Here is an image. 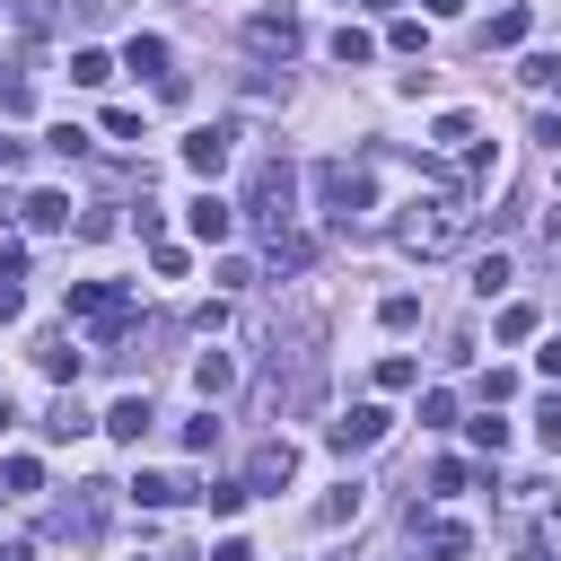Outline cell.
I'll return each mask as SVG.
<instances>
[{
	"label": "cell",
	"instance_id": "1",
	"mask_svg": "<svg viewBox=\"0 0 561 561\" xmlns=\"http://www.w3.org/2000/svg\"><path fill=\"white\" fill-rule=\"evenodd\" d=\"M465 228H473V210H465V193H421V202H403V219H394V245L403 254H421V263H438V254H456L465 245Z\"/></svg>",
	"mask_w": 561,
	"mask_h": 561
},
{
	"label": "cell",
	"instance_id": "2",
	"mask_svg": "<svg viewBox=\"0 0 561 561\" xmlns=\"http://www.w3.org/2000/svg\"><path fill=\"white\" fill-rule=\"evenodd\" d=\"M61 307H70V324H88V351H96V359H114L123 333H131V316H140V298H131L123 280H70Z\"/></svg>",
	"mask_w": 561,
	"mask_h": 561
},
{
	"label": "cell",
	"instance_id": "3",
	"mask_svg": "<svg viewBox=\"0 0 561 561\" xmlns=\"http://www.w3.org/2000/svg\"><path fill=\"white\" fill-rule=\"evenodd\" d=\"M245 219H254L263 237L298 228V175H289V158H263V167H254V184H245Z\"/></svg>",
	"mask_w": 561,
	"mask_h": 561
},
{
	"label": "cell",
	"instance_id": "4",
	"mask_svg": "<svg viewBox=\"0 0 561 561\" xmlns=\"http://www.w3.org/2000/svg\"><path fill=\"white\" fill-rule=\"evenodd\" d=\"M316 202H324L333 228H359L368 202H377V193H368V158H359V167H351V158H324V167H316Z\"/></svg>",
	"mask_w": 561,
	"mask_h": 561
},
{
	"label": "cell",
	"instance_id": "5",
	"mask_svg": "<svg viewBox=\"0 0 561 561\" xmlns=\"http://www.w3.org/2000/svg\"><path fill=\"white\" fill-rule=\"evenodd\" d=\"M298 44H307V18H298V9H254V18H245V53L289 61Z\"/></svg>",
	"mask_w": 561,
	"mask_h": 561
},
{
	"label": "cell",
	"instance_id": "6",
	"mask_svg": "<svg viewBox=\"0 0 561 561\" xmlns=\"http://www.w3.org/2000/svg\"><path fill=\"white\" fill-rule=\"evenodd\" d=\"M386 430H394V412H386V403H351L342 421H324V447H333V456H359V447H377Z\"/></svg>",
	"mask_w": 561,
	"mask_h": 561
},
{
	"label": "cell",
	"instance_id": "7",
	"mask_svg": "<svg viewBox=\"0 0 561 561\" xmlns=\"http://www.w3.org/2000/svg\"><path fill=\"white\" fill-rule=\"evenodd\" d=\"M289 473H298V447H289V438H263L237 482H245V491H289Z\"/></svg>",
	"mask_w": 561,
	"mask_h": 561
},
{
	"label": "cell",
	"instance_id": "8",
	"mask_svg": "<svg viewBox=\"0 0 561 561\" xmlns=\"http://www.w3.org/2000/svg\"><path fill=\"white\" fill-rule=\"evenodd\" d=\"M228 149H237V123H202V131H193V140H184V167H193V175H202V184H210V175H219V167H228Z\"/></svg>",
	"mask_w": 561,
	"mask_h": 561
},
{
	"label": "cell",
	"instance_id": "9",
	"mask_svg": "<svg viewBox=\"0 0 561 561\" xmlns=\"http://www.w3.org/2000/svg\"><path fill=\"white\" fill-rule=\"evenodd\" d=\"M35 368H44V377H53V386H70V377H79V368H88V351H79V342H70V333H44V342H35Z\"/></svg>",
	"mask_w": 561,
	"mask_h": 561
},
{
	"label": "cell",
	"instance_id": "10",
	"mask_svg": "<svg viewBox=\"0 0 561 561\" xmlns=\"http://www.w3.org/2000/svg\"><path fill=\"white\" fill-rule=\"evenodd\" d=\"M131 500L140 508H175V500H202V482H184V473H131Z\"/></svg>",
	"mask_w": 561,
	"mask_h": 561
},
{
	"label": "cell",
	"instance_id": "11",
	"mask_svg": "<svg viewBox=\"0 0 561 561\" xmlns=\"http://www.w3.org/2000/svg\"><path fill=\"white\" fill-rule=\"evenodd\" d=\"M18 210H26V228H35V237H61V228H70V193H26Z\"/></svg>",
	"mask_w": 561,
	"mask_h": 561
},
{
	"label": "cell",
	"instance_id": "12",
	"mask_svg": "<svg viewBox=\"0 0 561 561\" xmlns=\"http://www.w3.org/2000/svg\"><path fill=\"white\" fill-rule=\"evenodd\" d=\"M184 219H193V237H202V245H228V228H237V210H228L219 193H202V202H193Z\"/></svg>",
	"mask_w": 561,
	"mask_h": 561
},
{
	"label": "cell",
	"instance_id": "13",
	"mask_svg": "<svg viewBox=\"0 0 561 561\" xmlns=\"http://www.w3.org/2000/svg\"><path fill=\"white\" fill-rule=\"evenodd\" d=\"M263 254H272V272H307L316 263V237L307 228H280V237H263Z\"/></svg>",
	"mask_w": 561,
	"mask_h": 561
},
{
	"label": "cell",
	"instance_id": "14",
	"mask_svg": "<svg viewBox=\"0 0 561 561\" xmlns=\"http://www.w3.org/2000/svg\"><path fill=\"white\" fill-rule=\"evenodd\" d=\"M149 421H158V412H149V394H114V412H105V430H114V438H131V447L149 438Z\"/></svg>",
	"mask_w": 561,
	"mask_h": 561
},
{
	"label": "cell",
	"instance_id": "15",
	"mask_svg": "<svg viewBox=\"0 0 561 561\" xmlns=\"http://www.w3.org/2000/svg\"><path fill=\"white\" fill-rule=\"evenodd\" d=\"M412 535H421V543H430V552H438V561H465V552H473V535H465V526H456V517H430V526H421V517H412Z\"/></svg>",
	"mask_w": 561,
	"mask_h": 561
},
{
	"label": "cell",
	"instance_id": "16",
	"mask_svg": "<svg viewBox=\"0 0 561 561\" xmlns=\"http://www.w3.org/2000/svg\"><path fill=\"white\" fill-rule=\"evenodd\" d=\"M79 430H96V421H88V412H79V394L61 386V394H53V412H44V438H61V447H70Z\"/></svg>",
	"mask_w": 561,
	"mask_h": 561
},
{
	"label": "cell",
	"instance_id": "17",
	"mask_svg": "<svg viewBox=\"0 0 561 561\" xmlns=\"http://www.w3.org/2000/svg\"><path fill=\"white\" fill-rule=\"evenodd\" d=\"M193 386H202V403L228 394V386H237V359H228V351H202V359H193Z\"/></svg>",
	"mask_w": 561,
	"mask_h": 561
},
{
	"label": "cell",
	"instance_id": "18",
	"mask_svg": "<svg viewBox=\"0 0 561 561\" xmlns=\"http://www.w3.org/2000/svg\"><path fill=\"white\" fill-rule=\"evenodd\" d=\"M123 70H149V79H167V35H131V44H123Z\"/></svg>",
	"mask_w": 561,
	"mask_h": 561
},
{
	"label": "cell",
	"instance_id": "19",
	"mask_svg": "<svg viewBox=\"0 0 561 561\" xmlns=\"http://www.w3.org/2000/svg\"><path fill=\"white\" fill-rule=\"evenodd\" d=\"M368 53H377V35H368V26H333V61H342V70H359Z\"/></svg>",
	"mask_w": 561,
	"mask_h": 561
},
{
	"label": "cell",
	"instance_id": "20",
	"mask_svg": "<svg viewBox=\"0 0 561 561\" xmlns=\"http://www.w3.org/2000/svg\"><path fill=\"white\" fill-rule=\"evenodd\" d=\"M70 79H79V88H105V79H114V53L79 44V53H70Z\"/></svg>",
	"mask_w": 561,
	"mask_h": 561
},
{
	"label": "cell",
	"instance_id": "21",
	"mask_svg": "<svg viewBox=\"0 0 561 561\" xmlns=\"http://www.w3.org/2000/svg\"><path fill=\"white\" fill-rule=\"evenodd\" d=\"M377 386H386V394L421 386V359H412V351H386V359H377Z\"/></svg>",
	"mask_w": 561,
	"mask_h": 561
},
{
	"label": "cell",
	"instance_id": "22",
	"mask_svg": "<svg viewBox=\"0 0 561 561\" xmlns=\"http://www.w3.org/2000/svg\"><path fill=\"white\" fill-rule=\"evenodd\" d=\"M535 96H561V53H526V70H517Z\"/></svg>",
	"mask_w": 561,
	"mask_h": 561
},
{
	"label": "cell",
	"instance_id": "23",
	"mask_svg": "<svg viewBox=\"0 0 561 561\" xmlns=\"http://www.w3.org/2000/svg\"><path fill=\"white\" fill-rule=\"evenodd\" d=\"M0 482H9V500H26V491H44V465H35V456H9Z\"/></svg>",
	"mask_w": 561,
	"mask_h": 561
},
{
	"label": "cell",
	"instance_id": "24",
	"mask_svg": "<svg viewBox=\"0 0 561 561\" xmlns=\"http://www.w3.org/2000/svg\"><path fill=\"white\" fill-rule=\"evenodd\" d=\"M359 517V482H342L333 500H316V526H351Z\"/></svg>",
	"mask_w": 561,
	"mask_h": 561
},
{
	"label": "cell",
	"instance_id": "25",
	"mask_svg": "<svg viewBox=\"0 0 561 561\" xmlns=\"http://www.w3.org/2000/svg\"><path fill=\"white\" fill-rule=\"evenodd\" d=\"M377 324H386V333H412V324H421V298H403V289H394V298L377 307Z\"/></svg>",
	"mask_w": 561,
	"mask_h": 561
},
{
	"label": "cell",
	"instance_id": "26",
	"mask_svg": "<svg viewBox=\"0 0 561 561\" xmlns=\"http://www.w3.org/2000/svg\"><path fill=\"white\" fill-rule=\"evenodd\" d=\"M202 500H210V517H237L254 491H245V482H202Z\"/></svg>",
	"mask_w": 561,
	"mask_h": 561
},
{
	"label": "cell",
	"instance_id": "27",
	"mask_svg": "<svg viewBox=\"0 0 561 561\" xmlns=\"http://www.w3.org/2000/svg\"><path fill=\"white\" fill-rule=\"evenodd\" d=\"M526 26H535L526 9H500V18H491V44H500V53H508V44H526Z\"/></svg>",
	"mask_w": 561,
	"mask_h": 561
},
{
	"label": "cell",
	"instance_id": "28",
	"mask_svg": "<svg viewBox=\"0 0 561 561\" xmlns=\"http://www.w3.org/2000/svg\"><path fill=\"white\" fill-rule=\"evenodd\" d=\"M430 140H438V149H465V140H473V114H438Z\"/></svg>",
	"mask_w": 561,
	"mask_h": 561
},
{
	"label": "cell",
	"instance_id": "29",
	"mask_svg": "<svg viewBox=\"0 0 561 561\" xmlns=\"http://www.w3.org/2000/svg\"><path fill=\"white\" fill-rule=\"evenodd\" d=\"M44 149H53V158H88V131H79V123H53Z\"/></svg>",
	"mask_w": 561,
	"mask_h": 561
},
{
	"label": "cell",
	"instance_id": "30",
	"mask_svg": "<svg viewBox=\"0 0 561 561\" xmlns=\"http://www.w3.org/2000/svg\"><path fill=\"white\" fill-rule=\"evenodd\" d=\"M473 289L500 298V289H508V254H482V263H473Z\"/></svg>",
	"mask_w": 561,
	"mask_h": 561
},
{
	"label": "cell",
	"instance_id": "31",
	"mask_svg": "<svg viewBox=\"0 0 561 561\" xmlns=\"http://www.w3.org/2000/svg\"><path fill=\"white\" fill-rule=\"evenodd\" d=\"M184 447H193V456L219 447V412H210V403H202V421H184Z\"/></svg>",
	"mask_w": 561,
	"mask_h": 561
},
{
	"label": "cell",
	"instance_id": "32",
	"mask_svg": "<svg viewBox=\"0 0 561 561\" xmlns=\"http://www.w3.org/2000/svg\"><path fill=\"white\" fill-rule=\"evenodd\" d=\"M105 140H149V131H140V114H131V105H105Z\"/></svg>",
	"mask_w": 561,
	"mask_h": 561
},
{
	"label": "cell",
	"instance_id": "33",
	"mask_svg": "<svg viewBox=\"0 0 561 561\" xmlns=\"http://www.w3.org/2000/svg\"><path fill=\"white\" fill-rule=\"evenodd\" d=\"M491 333H500V342H526V333H535V307H500V324H491Z\"/></svg>",
	"mask_w": 561,
	"mask_h": 561
},
{
	"label": "cell",
	"instance_id": "34",
	"mask_svg": "<svg viewBox=\"0 0 561 561\" xmlns=\"http://www.w3.org/2000/svg\"><path fill=\"white\" fill-rule=\"evenodd\" d=\"M421 421H430V430H447V421H456V394H447V386H430V394H421Z\"/></svg>",
	"mask_w": 561,
	"mask_h": 561
},
{
	"label": "cell",
	"instance_id": "35",
	"mask_svg": "<svg viewBox=\"0 0 561 561\" xmlns=\"http://www.w3.org/2000/svg\"><path fill=\"white\" fill-rule=\"evenodd\" d=\"M465 430H473V447H482V456H500V447H508V421H491V412H482V421H465Z\"/></svg>",
	"mask_w": 561,
	"mask_h": 561
},
{
	"label": "cell",
	"instance_id": "36",
	"mask_svg": "<svg viewBox=\"0 0 561 561\" xmlns=\"http://www.w3.org/2000/svg\"><path fill=\"white\" fill-rule=\"evenodd\" d=\"M0 114H35V88L26 79H0Z\"/></svg>",
	"mask_w": 561,
	"mask_h": 561
},
{
	"label": "cell",
	"instance_id": "37",
	"mask_svg": "<svg viewBox=\"0 0 561 561\" xmlns=\"http://www.w3.org/2000/svg\"><path fill=\"white\" fill-rule=\"evenodd\" d=\"M535 438H543V447H552V456H561V394H552V403H543V412H535Z\"/></svg>",
	"mask_w": 561,
	"mask_h": 561
},
{
	"label": "cell",
	"instance_id": "38",
	"mask_svg": "<svg viewBox=\"0 0 561 561\" xmlns=\"http://www.w3.org/2000/svg\"><path fill=\"white\" fill-rule=\"evenodd\" d=\"M210 561H254V543H245V535H228V543H219Z\"/></svg>",
	"mask_w": 561,
	"mask_h": 561
},
{
	"label": "cell",
	"instance_id": "39",
	"mask_svg": "<svg viewBox=\"0 0 561 561\" xmlns=\"http://www.w3.org/2000/svg\"><path fill=\"white\" fill-rule=\"evenodd\" d=\"M535 368H543V377H561V333H552V342L535 351Z\"/></svg>",
	"mask_w": 561,
	"mask_h": 561
},
{
	"label": "cell",
	"instance_id": "40",
	"mask_svg": "<svg viewBox=\"0 0 561 561\" xmlns=\"http://www.w3.org/2000/svg\"><path fill=\"white\" fill-rule=\"evenodd\" d=\"M18 158H26V149H18V140H0V184L18 175Z\"/></svg>",
	"mask_w": 561,
	"mask_h": 561
},
{
	"label": "cell",
	"instance_id": "41",
	"mask_svg": "<svg viewBox=\"0 0 561 561\" xmlns=\"http://www.w3.org/2000/svg\"><path fill=\"white\" fill-rule=\"evenodd\" d=\"M430 18H465V0H430Z\"/></svg>",
	"mask_w": 561,
	"mask_h": 561
},
{
	"label": "cell",
	"instance_id": "42",
	"mask_svg": "<svg viewBox=\"0 0 561 561\" xmlns=\"http://www.w3.org/2000/svg\"><path fill=\"white\" fill-rule=\"evenodd\" d=\"M0 316H18V289H9V280H0Z\"/></svg>",
	"mask_w": 561,
	"mask_h": 561
},
{
	"label": "cell",
	"instance_id": "43",
	"mask_svg": "<svg viewBox=\"0 0 561 561\" xmlns=\"http://www.w3.org/2000/svg\"><path fill=\"white\" fill-rule=\"evenodd\" d=\"M0 561H26V543H0Z\"/></svg>",
	"mask_w": 561,
	"mask_h": 561
},
{
	"label": "cell",
	"instance_id": "44",
	"mask_svg": "<svg viewBox=\"0 0 561 561\" xmlns=\"http://www.w3.org/2000/svg\"><path fill=\"white\" fill-rule=\"evenodd\" d=\"M0 430H9V394H0Z\"/></svg>",
	"mask_w": 561,
	"mask_h": 561
},
{
	"label": "cell",
	"instance_id": "45",
	"mask_svg": "<svg viewBox=\"0 0 561 561\" xmlns=\"http://www.w3.org/2000/svg\"><path fill=\"white\" fill-rule=\"evenodd\" d=\"M368 9H394V0H368Z\"/></svg>",
	"mask_w": 561,
	"mask_h": 561
}]
</instances>
